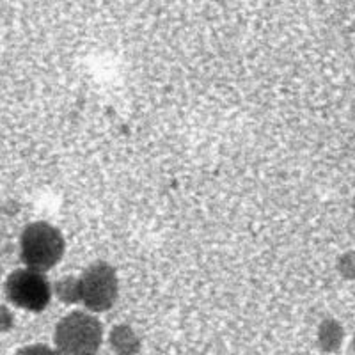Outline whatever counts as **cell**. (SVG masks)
<instances>
[{
  "label": "cell",
  "instance_id": "cell-1",
  "mask_svg": "<svg viewBox=\"0 0 355 355\" xmlns=\"http://www.w3.org/2000/svg\"><path fill=\"white\" fill-rule=\"evenodd\" d=\"M20 258L37 272H46L61 261L64 254V239L61 231L46 222L28 224L21 233Z\"/></svg>",
  "mask_w": 355,
  "mask_h": 355
},
{
  "label": "cell",
  "instance_id": "cell-2",
  "mask_svg": "<svg viewBox=\"0 0 355 355\" xmlns=\"http://www.w3.org/2000/svg\"><path fill=\"white\" fill-rule=\"evenodd\" d=\"M101 323L85 313H71L55 329V345L66 354H94L101 347Z\"/></svg>",
  "mask_w": 355,
  "mask_h": 355
},
{
  "label": "cell",
  "instance_id": "cell-3",
  "mask_svg": "<svg viewBox=\"0 0 355 355\" xmlns=\"http://www.w3.org/2000/svg\"><path fill=\"white\" fill-rule=\"evenodd\" d=\"M4 291L12 306L33 311V313L46 309L52 299L50 283L43 272L33 270V268L12 272L6 281Z\"/></svg>",
  "mask_w": 355,
  "mask_h": 355
},
{
  "label": "cell",
  "instance_id": "cell-4",
  "mask_svg": "<svg viewBox=\"0 0 355 355\" xmlns=\"http://www.w3.org/2000/svg\"><path fill=\"white\" fill-rule=\"evenodd\" d=\"M77 297L94 313L110 309L117 299V277L112 266L107 263L89 266L78 279Z\"/></svg>",
  "mask_w": 355,
  "mask_h": 355
}]
</instances>
